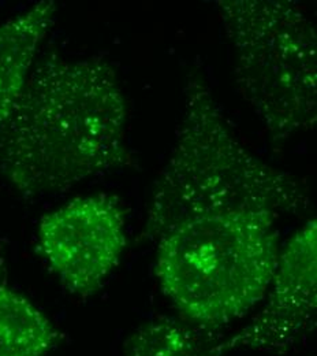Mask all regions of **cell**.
<instances>
[{"label": "cell", "mask_w": 317, "mask_h": 356, "mask_svg": "<svg viewBox=\"0 0 317 356\" xmlns=\"http://www.w3.org/2000/svg\"><path fill=\"white\" fill-rule=\"evenodd\" d=\"M126 121L108 60L46 54L0 131V173L22 196L36 197L129 166Z\"/></svg>", "instance_id": "obj_1"}, {"label": "cell", "mask_w": 317, "mask_h": 356, "mask_svg": "<svg viewBox=\"0 0 317 356\" xmlns=\"http://www.w3.org/2000/svg\"><path fill=\"white\" fill-rule=\"evenodd\" d=\"M277 217L264 209L208 206L157 234L156 275L183 319L221 330L264 299L280 252Z\"/></svg>", "instance_id": "obj_2"}, {"label": "cell", "mask_w": 317, "mask_h": 356, "mask_svg": "<svg viewBox=\"0 0 317 356\" xmlns=\"http://www.w3.org/2000/svg\"><path fill=\"white\" fill-rule=\"evenodd\" d=\"M208 204L300 214L311 207L304 184L253 155L234 134L205 79L191 72L170 159L155 181L144 237L182 213Z\"/></svg>", "instance_id": "obj_3"}, {"label": "cell", "mask_w": 317, "mask_h": 356, "mask_svg": "<svg viewBox=\"0 0 317 356\" xmlns=\"http://www.w3.org/2000/svg\"><path fill=\"white\" fill-rule=\"evenodd\" d=\"M235 49V81L275 143L315 128L316 28L287 0L216 1Z\"/></svg>", "instance_id": "obj_4"}, {"label": "cell", "mask_w": 317, "mask_h": 356, "mask_svg": "<svg viewBox=\"0 0 317 356\" xmlns=\"http://www.w3.org/2000/svg\"><path fill=\"white\" fill-rule=\"evenodd\" d=\"M126 218L119 200L107 193L76 197L46 214L37 245L46 265L73 295L97 293L126 248Z\"/></svg>", "instance_id": "obj_5"}, {"label": "cell", "mask_w": 317, "mask_h": 356, "mask_svg": "<svg viewBox=\"0 0 317 356\" xmlns=\"http://www.w3.org/2000/svg\"><path fill=\"white\" fill-rule=\"evenodd\" d=\"M268 302L252 322L222 340L216 356L234 351L284 354L315 327L317 314V222L309 220L280 250Z\"/></svg>", "instance_id": "obj_6"}, {"label": "cell", "mask_w": 317, "mask_h": 356, "mask_svg": "<svg viewBox=\"0 0 317 356\" xmlns=\"http://www.w3.org/2000/svg\"><path fill=\"white\" fill-rule=\"evenodd\" d=\"M56 11L55 1L44 0L0 24V131L22 95Z\"/></svg>", "instance_id": "obj_7"}, {"label": "cell", "mask_w": 317, "mask_h": 356, "mask_svg": "<svg viewBox=\"0 0 317 356\" xmlns=\"http://www.w3.org/2000/svg\"><path fill=\"white\" fill-rule=\"evenodd\" d=\"M59 332L31 300L0 285V350L17 356H46Z\"/></svg>", "instance_id": "obj_8"}, {"label": "cell", "mask_w": 317, "mask_h": 356, "mask_svg": "<svg viewBox=\"0 0 317 356\" xmlns=\"http://www.w3.org/2000/svg\"><path fill=\"white\" fill-rule=\"evenodd\" d=\"M221 341V330L183 318H159L142 325L129 337L125 356H216Z\"/></svg>", "instance_id": "obj_9"}, {"label": "cell", "mask_w": 317, "mask_h": 356, "mask_svg": "<svg viewBox=\"0 0 317 356\" xmlns=\"http://www.w3.org/2000/svg\"><path fill=\"white\" fill-rule=\"evenodd\" d=\"M0 356H17V355H12V354H10V353H6V351H1V350H0Z\"/></svg>", "instance_id": "obj_10"}]
</instances>
